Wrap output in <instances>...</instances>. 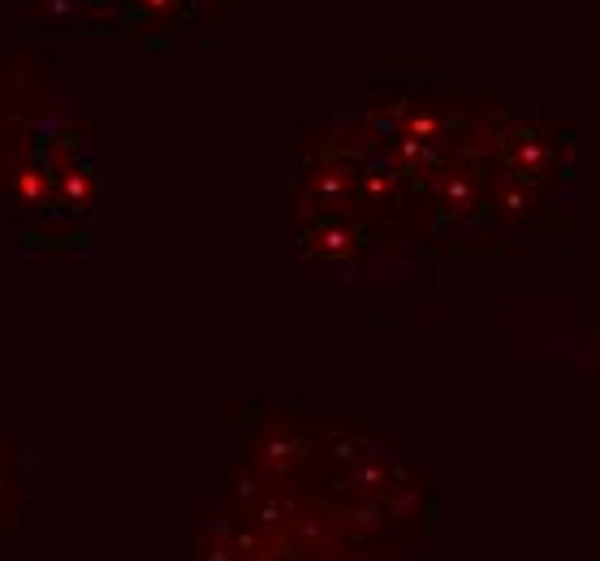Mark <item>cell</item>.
<instances>
[{
    "mask_svg": "<svg viewBox=\"0 0 600 561\" xmlns=\"http://www.w3.org/2000/svg\"><path fill=\"white\" fill-rule=\"evenodd\" d=\"M311 242H316V251L320 255H329V259H342V255H354L359 251V234L354 229H342V225H324V229H316L311 234Z\"/></svg>",
    "mask_w": 600,
    "mask_h": 561,
    "instance_id": "3957f363",
    "label": "cell"
},
{
    "mask_svg": "<svg viewBox=\"0 0 600 561\" xmlns=\"http://www.w3.org/2000/svg\"><path fill=\"white\" fill-rule=\"evenodd\" d=\"M501 152H506L510 169L518 177H527V182H540V177L553 173V139L544 134L536 121H518L514 130H506V139H501Z\"/></svg>",
    "mask_w": 600,
    "mask_h": 561,
    "instance_id": "6da1fadb",
    "label": "cell"
},
{
    "mask_svg": "<svg viewBox=\"0 0 600 561\" xmlns=\"http://www.w3.org/2000/svg\"><path fill=\"white\" fill-rule=\"evenodd\" d=\"M139 5H143V9H169L173 0H139Z\"/></svg>",
    "mask_w": 600,
    "mask_h": 561,
    "instance_id": "8992f818",
    "label": "cell"
},
{
    "mask_svg": "<svg viewBox=\"0 0 600 561\" xmlns=\"http://www.w3.org/2000/svg\"><path fill=\"white\" fill-rule=\"evenodd\" d=\"M445 208L449 216H467L475 208V173L454 169L445 177Z\"/></svg>",
    "mask_w": 600,
    "mask_h": 561,
    "instance_id": "7a4b0ae2",
    "label": "cell"
},
{
    "mask_svg": "<svg viewBox=\"0 0 600 561\" xmlns=\"http://www.w3.org/2000/svg\"><path fill=\"white\" fill-rule=\"evenodd\" d=\"M359 182H363V195L372 203H385V199L398 195V177H393L389 169H367Z\"/></svg>",
    "mask_w": 600,
    "mask_h": 561,
    "instance_id": "5b68a950",
    "label": "cell"
},
{
    "mask_svg": "<svg viewBox=\"0 0 600 561\" xmlns=\"http://www.w3.org/2000/svg\"><path fill=\"white\" fill-rule=\"evenodd\" d=\"M398 139H411V143H424V147L436 143V139H441V117L428 113V108H411Z\"/></svg>",
    "mask_w": 600,
    "mask_h": 561,
    "instance_id": "277c9868",
    "label": "cell"
}]
</instances>
